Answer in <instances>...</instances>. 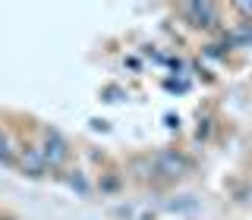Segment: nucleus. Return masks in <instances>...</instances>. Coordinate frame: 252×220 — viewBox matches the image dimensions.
Returning a JSON list of instances; mask_svg holds the SVG:
<instances>
[{
  "instance_id": "1",
  "label": "nucleus",
  "mask_w": 252,
  "mask_h": 220,
  "mask_svg": "<svg viewBox=\"0 0 252 220\" xmlns=\"http://www.w3.org/2000/svg\"><path fill=\"white\" fill-rule=\"evenodd\" d=\"M66 154H69L66 141H63L57 132H44V145H41V157H44V164H51V167H60V164L66 161Z\"/></svg>"
},
{
  "instance_id": "3",
  "label": "nucleus",
  "mask_w": 252,
  "mask_h": 220,
  "mask_svg": "<svg viewBox=\"0 0 252 220\" xmlns=\"http://www.w3.org/2000/svg\"><path fill=\"white\" fill-rule=\"evenodd\" d=\"M0 161H10V148H6V138L0 136Z\"/></svg>"
},
{
  "instance_id": "2",
  "label": "nucleus",
  "mask_w": 252,
  "mask_h": 220,
  "mask_svg": "<svg viewBox=\"0 0 252 220\" xmlns=\"http://www.w3.org/2000/svg\"><path fill=\"white\" fill-rule=\"evenodd\" d=\"M186 13H189V16H195L192 26H211L218 10H215L211 3H189V6H186Z\"/></svg>"
}]
</instances>
